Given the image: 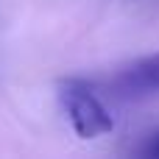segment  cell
<instances>
[{
  "mask_svg": "<svg viewBox=\"0 0 159 159\" xmlns=\"http://www.w3.org/2000/svg\"><path fill=\"white\" fill-rule=\"evenodd\" d=\"M59 103L73 126V131L81 140H95L101 134H109L115 129L112 112L103 106V101L92 92V87L81 78H61L59 81Z\"/></svg>",
  "mask_w": 159,
  "mask_h": 159,
  "instance_id": "6da1fadb",
  "label": "cell"
},
{
  "mask_svg": "<svg viewBox=\"0 0 159 159\" xmlns=\"http://www.w3.org/2000/svg\"><path fill=\"white\" fill-rule=\"evenodd\" d=\"M123 84L129 89H140V92H154V89H159V53L134 61L123 73Z\"/></svg>",
  "mask_w": 159,
  "mask_h": 159,
  "instance_id": "7a4b0ae2",
  "label": "cell"
},
{
  "mask_svg": "<svg viewBox=\"0 0 159 159\" xmlns=\"http://www.w3.org/2000/svg\"><path fill=\"white\" fill-rule=\"evenodd\" d=\"M145 154H148V157H157V159H159V131L154 134V137H151V143H148Z\"/></svg>",
  "mask_w": 159,
  "mask_h": 159,
  "instance_id": "3957f363",
  "label": "cell"
}]
</instances>
